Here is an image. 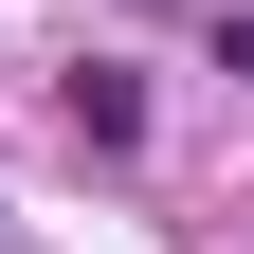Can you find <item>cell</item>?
Wrapping results in <instances>:
<instances>
[{
    "mask_svg": "<svg viewBox=\"0 0 254 254\" xmlns=\"http://www.w3.org/2000/svg\"><path fill=\"white\" fill-rule=\"evenodd\" d=\"M73 145H91V164H127V145H145V73L91 55V73H73Z\"/></svg>",
    "mask_w": 254,
    "mask_h": 254,
    "instance_id": "6da1fadb",
    "label": "cell"
}]
</instances>
